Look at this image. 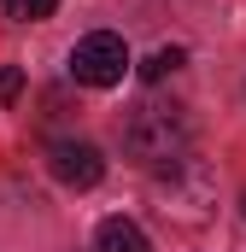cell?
Here are the masks:
<instances>
[{"instance_id": "8", "label": "cell", "mask_w": 246, "mask_h": 252, "mask_svg": "<svg viewBox=\"0 0 246 252\" xmlns=\"http://www.w3.org/2000/svg\"><path fill=\"white\" fill-rule=\"evenodd\" d=\"M18 88H24V70H18V64L0 70V100H18Z\"/></svg>"}, {"instance_id": "9", "label": "cell", "mask_w": 246, "mask_h": 252, "mask_svg": "<svg viewBox=\"0 0 246 252\" xmlns=\"http://www.w3.org/2000/svg\"><path fill=\"white\" fill-rule=\"evenodd\" d=\"M241 211H246V199H241Z\"/></svg>"}, {"instance_id": "7", "label": "cell", "mask_w": 246, "mask_h": 252, "mask_svg": "<svg viewBox=\"0 0 246 252\" xmlns=\"http://www.w3.org/2000/svg\"><path fill=\"white\" fill-rule=\"evenodd\" d=\"M0 6H6V18H18V24H41V18H53L59 0H0Z\"/></svg>"}, {"instance_id": "4", "label": "cell", "mask_w": 246, "mask_h": 252, "mask_svg": "<svg viewBox=\"0 0 246 252\" xmlns=\"http://www.w3.org/2000/svg\"><path fill=\"white\" fill-rule=\"evenodd\" d=\"M47 170H53V182H64V188H94L106 176V158H100L94 141H59L47 153Z\"/></svg>"}, {"instance_id": "2", "label": "cell", "mask_w": 246, "mask_h": 252, "mask_svg": "<svg viewBox=\"0 0 246 252\" xmlns=\"http://www.w3.org/2000/svg\"><path fill=\"white\" fill-rule=\"evenodd\" d=\"M153 199H158V211H164L170 223L199 229V223L211 217V205H217L211 164H205V158H182V164H170V170H164V182L153 188Z\"/></svg>"}, {"instance_id": "5", "label": "cell", "mask_w": 246, "mask_h": 252, "mask_svg": "<svg viewBox=\"0 0 246 252\" xmlns=\"http://www.w3.org/2000/svg\"><path fill=\"white\" fill-rule=\"evenodd\" d=\"M94 252H153V241H147L141 223H129V217H106V223L94 229Z\"/></svg>"}, {"instance_id": "3", "label": "cell", "mask_w": 246, "mask_h": 252, "mask_svg": "<svg viewBox=\"0 0 246 252\" xmlns=\"http://www.w3.org/2000/svg\"><path fill=\"white\" fill-rule=\"evenodd\" d=\"M123 70H129V47H123V35H112V30H94V35H82L70 47V76L82 88H118Z\"/></svg>"}, {"instance_id": "1", "label": "cell", "mask_w": 246, "mask_h": 252, "mask_svg": "<svg viewBox=\"0 0 246 252\" xmlns=\"http://www.w3.org/2000/svg\"><path fill=\"white\" fill-rule=\"evenodd\" d=\"M187 147H193V124H187L182 106H158V100H147V106H135V112L123 118V153H129L135 164L170 170V164L187 158Z\"/></svg>"}, {"instance_id": "6", "label": "cell", "mask_w": 246, "mask_h": 252, "mask_svg": "<svg viewBox=\"0 0 246 252\" xmlns=\"http://www.w3.org/2000/svg\"><path fill=\"white\" fill-rule=\"evenodd\" d=\"M182 64H187V53H182V47H158L153 59L141 64V76H147V82H164V76H170V70H182Z\"/></svg>"}]
</instances>
